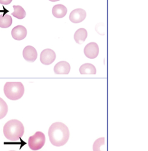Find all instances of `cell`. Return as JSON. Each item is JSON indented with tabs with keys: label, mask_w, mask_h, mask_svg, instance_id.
I'll return each instance as SVG.
<instances>
[{
	"label": "cell",
	"mask_w": 148,
	"mask_h": 151,
	"mask_svg": "<svg viewBox=\"0 0 148 151\" xmlns=\"http://www.w3.org/2000/svg\"><path fill=\"white\" fill-rule=\"evenodd\" d=\"M84 52L85 55L90 59H94L96 58L99 52V48L97 43L91 42L87 44L84 49Z\"/></svg>",
	"instance_id": "8992f818"
},
{
	"label": "cell",
	"mask_w": 148,
	"mask_h": 151,
	"mask_svg": "<svg viewBox=\"0 0 148 151\" xmlns=\"http://www.w3.org/2000/svg\"><path fill=\"white\" fill-rule=\"evenodd\" d=\"M14 12L11 14L12 16L19 19H22L25 18L26 15V12L24 8L20 5H14Z\"/></svg>",
	"instance_id": "5bb4252c"
},
{
	"label": "cell",
	"mask_w": 148,
	"mask_h": 151,
	"mask_svg": "<svg viewBox=\"0 0 148 151\" xmlns=\"http://www.w3.org/2000/svg\"><path fill=\"white\" fill-rule=\"evenodd\" d=\"M49 1H50L51 2H56V1H58L60 0H49Z\"/></svg>",
	"instance_id": "d6986e66"
},
{
	"label": "cell",
	"mask_w": 148,
	"mask_h": 151,
	"mask_svg": "<svg viewBox=\"0 0 148 151\" xmlns=\"http://www.w3.org/2000/svg\"><path fill=\"white\" fill-rule=\"evenodd\" d=\"M56 58L55 52L50 48L44 50L40 54V61L44 65H50L52 64Z\"/></svg>",
	"instance_id": "5b68a950"
},
{
	"label": "cell",
	"mask_w": 148,
	"mask_h": 151,
	"mask_svg": "<svg viewBox=\"0 0 148 151\" xmlns=\"http://www.w3.org/2000/svg\"><path fill=\"white\" fill-rule=\"evenodd\" d=\"M45 142V136L41 132H37L28 138L29 147L32 150H38L41 149Z\"/></svg>",
	"instance_id": "277c9868"
},
{
	"label": "cell",
	"mask_w": 148,
	"mask_h": 151,
	"mask_svg": "<svg viewBox=\"0 0 148 151\" xmlns=\"http://www.w3.org/2000/svg\"><path fill=\"white\" fill-rule=\"evenodd\" d=\"M10 151H15V150H10Z\"/></svg>",
	"instance_id": "ffe728a7"
},
{
	"label": "cell",
	"mask_w": 148,
	"mask_h": 151,
	"mask_svg": "<svg viewBox=\"0 0 148 151\" xmlns=\"http://www.w3.org/2000/svg\"><path fill=\"white\" fill-rule=\"evenodd\" d=\"M86 17V12L81 8H77L72 11L69 15L70 20L73 23H80Z\"/></svg>",
	"instance_id": "52a82bcc"
},
{
	"label": "cell",
	"mask_w": 148,
	"mask_h": 151,
	"mask_svg": "<svg viewBox=\"0 0 148 151\" xmlns=\"http://www.w3.org/2000/svg\"><path fill=\"white\" fill-rule=\"evenodd\" d=\"M12 0H0V4L2 5H8Z\"/></svg>",
	"instance_id": "ac0fdd59"
},
{
	"label": "cell",
	"mask_w": 148,
	"mask_h": 151,
	"mask_svg": "<svg viewBox=\"0 0 148 151\" xmlns=\"http://www.w3.org/2000/svg\"><path fill=\"white\" fill-rule=\"evenodd\" d=\"M5 137L10 141H17L24 133L23 124L17 119L10 120L7 122L3 128Z\"/></svg>",
	"instance_id": "7a4b0ae2"
},
{
	"label": "cell",
	"mask_w": 148,
	"mask_h": 151,
	"mask_svg": "<svg viewBox=\"0 0 148 151\" xmlns=\"http://www.w3.org/2000/svg\"><path fill=\"white\" fill-rule=\"evenodd\" d=\"M70 71V64L65 61L57 63L54 67V71L57 74H68Z\"/></svg>",
	"instance_id": "30bf717a"
},
{
	"label": "cell",
	"mask_w": 148,
	"mask_h": 151,
	"mask_svg": "<svg viewBox=\"0 0 148 151\" xmlns=\"http://www.w3.org/2000/svg\"><path fill=\"white\" fill-rule=\"evenodd\" d=\"M79 71L81 74H95L96 68L92 64L85 63L80 66Z\"/></svg>",
	"instance_id": "4fadbf2b"
},
{
	"label": "cell",
	"mask_w": 148,
	"mask_h": 151,
	"mask_svg": "<svg viewBox=\"0 0 148 151\" xmlns=\"http://www.w3.org/2000/svg\"><path fill=\"white\" fill-rule=\"evenodd\" d=\"M50 141L55 146L64 145L68 140L70 132L67 126L62 122L52 123L48 132Z\"/></svg>",
	"instance_id": "6da1fadb"
},
{
	"label": "cell",
	"mask_w": 148,
	"mask_h": 151,
	"mask_svg": "<svg viewBox=\"0 0 148 151\" xmlns=\"http://www.w3.org/2000/svg\"><path fill=\"white\" fill-rule=\"evenodd\" d=\"M105 139L100 137L95 140L93 146V151H105Z\"/></svg>",
	"instance_id": "2e32d148"
},
{
	"label": "cell",
	"mask_w": 148,
	"mask_h": 151,
	"mask_svg": "<svg viewBox=\"0 0 148 151\" xmlns=\"http://www.w3.org/2000/svg\"><path fill=\"white\" fill-rule=\"evenodd\" d=\"M8 110L6 102L0 97V119H3L7 114Z\"/></svg>",
	"instance_id": "e0dca14e"
},
{
	"label": "cell",
	"mask_w": 148,
	"mask_h": 151,
	"mask_svg": "<svg viewBox=\"0 0 148 151\" xmlns=\"http://www.w3.org/2000/svg\"><path fill=\"white\" fill-rule=\"evenodd\" d=\"M52 13L55 18H61L67 14V9L64 5L57 4L53 6Z\"/></svg>",
	"instance_id": "8fae6325"
},
{
	"label": "cell",
	"mask_w": 148,
	"mask_h": 151,
	"mask_svg": "<svg viewBox=\"0 0 148 151\" xmlns=\"http://www.w3.org/2000/svg\"><path fill=\"white\" fill-rule=\"evenodd\" d=\"M27 34V31L23 25H17L13 28L11 31V35L12 38L16 40H22L24 39Z\"/></svg>",
	"instance_id": "9c48e42d"
},
{
	"label": "cell",
	"mask_w": 148,
	"mask_h": 151,
	"mask_svg": "<svg viewBox=\"0 0 148 151\" xmlns=\"http://www.w3.org/2000/svg\"><path fill=\"white\" fill-rule=\"evenodd\" d=\"M22 55L24 58L28 62H34L37 58V50L31 45H28L24 48Z\"/></svg>",
	"instance_id": "ba28073f"
},
{
	"label": "cell",
	"mask_w": 148,
	"mask_h": 151,
	"mask_svg": "<svg viewBox=\"0 0 148 151\" xmlns=\"http://www.w3.org/2000/svg\"><path fill=\"white\" fill-rule=\"evenodd\" d=\"M87 37V31L85 29L81 28L77 29L74 35V38L75 41L79 44H82L85 40Z\"/></svg>",
	"instance_id": "7c38bea8"
},
{
	"label": "cell",
	"mask_w": 148,
	"mask_h": 151,
	"mask_svg": "<svg viewBox=\"0 0 148 151\" xmlns=\"http://www.w3.org/2000/svg\"><path fill=\"white\" fill-rule=\"evenodd\" d=\"M12 19L9 15H0V27L6 28L12 25Z\"/></svg>",
	"instance_id": "9a60e30c"
},
{
	"label": "cell",
	"mask_w": 148,
	"mask_h": 151,
	"mask_svg": "<svg viewBox=\"0 0 148 151\" xmlns=\"http://www.w3.org/2000/svg\"><path fill=\"white\" fill-rule=\"evenodd\" d=\"M24 87L21 82H6L4 87L6 97L11 100L21 99L24 93Z\"/></svg>",
	"instance_id": "3957f363"
}]
</instances>
